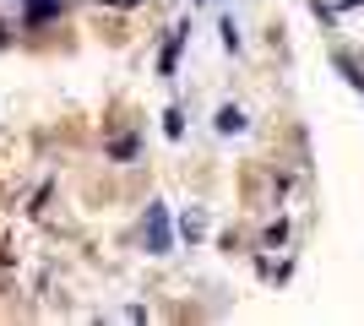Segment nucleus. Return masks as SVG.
Here are the masks:
<instances>
[{
	"label": "nucleus",
	"mask_w": 364,
	"mask_h": 326,
	"mask_svg": "<svg viewBox=\"0 0 364 326\" xmlns=\"http://www.w3.org/2000/svg\"><path fill=\"white\" fill-rule=\"evenodd\" d=\"M147 250H152V256H164V250H168V217H164V207H152V212H147Z\"/></svg>",
	"instance_id": "nucleus-1"
},
{
	"label": "nucleus",
	"mask_w": 364,
	"mask_h": 326,
	"mask_svg": "<svg viewBox=\"0 0 364 326\" xmlns=\"http://www.w3.org/2000/svg\"><path fill=\"white\" fill-rule=\"evenodd\" d=\"M60 11V6H55V0H38V6H28V22L33 28H38V22H49V16Z\"/></svg>",
	"instance_id": "nucleus-2"
},
{
	"label": "nucleus",
	"mask_w": 364,
	"mask_h": 326,
	"mask_svg": "<svg viewBox=\"0 0 364 326\" xmlns=\"http://www.w3.org/2000/svg\"><path fill=\"white\" fill-rule=\"evenodd\" d=\"M240 125H245L240 109H223V114H218V131H240Z\"/></svg>",
	"instance_id": "nucleus-3"
},
{
	"label": "nucleus",
	"mask_w": 364,
	"mask_h": 326,
	"mask_svg": "<svg viewBox=\"0 0 364 326\" xmlns=\"http://www.w3.org/2000/svg\"><path fill=\"white\" fill-rule=\"evenodd\" d=\"M109 153H114V158H131V153H136V136H120V141H109Z\"/></svg>",
	"instance_id": "nucleus-4"
},
{
	"label": "nucleus",
	"mask_w": 364,
	"mask_h": 326,
	"mask_svg": "<svg viewBox=\"0 0 364 326\" xmlns=\"http://www.w3.org/2000/svg\"><path fill=\"white\" fill-rule=\"evenodd\" d=\"M164 131H168V136H180V131H185V120H180V109H168V114H164Z\"/></svg>",
	"instance_id": "nucleus-5"
},
{
	"label": "nucleus",
	"mask_w": 364,
	"mask_h": 326,
	"mask_svg": "<svg viewBox=\"0 0 364 326\" xmlns=\"http://www.w3.org/2000/svg\"><path fill=\"white\" fill-rule=\"evenodd\" d=\"M109 6H136V0H109Z\"/></svg>",
	"instance_id": "nucleus-6"
},
{
	"label": "nucleus",
	"mask_w": 364,
	"mask_h": 326,
	"mask_svg": "<svg viewBox=\"0 0 364 326\" xmlns=\"http://www.w3.org/2000/svg\"><path fill=\"white\" fill-rule=\"evenodd\" d=\"M348 6H359V0H348Z\"/></svg>",
	"instance_id": "nucleus-7"
}]
</instances>
